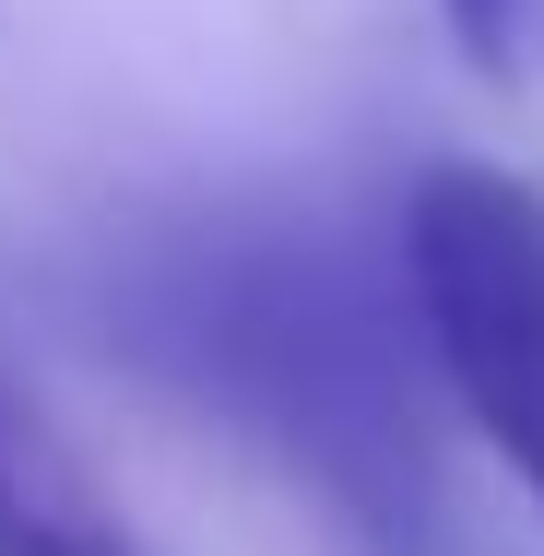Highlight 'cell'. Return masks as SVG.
<instances>
[{
  "label": "cell",
  "mask_w": 544,
  "mask_h": 556,
  "mask_svg": "<svg viewBox=\"0 0 544 556\" xmlns=\"http://www.w3.org/2000/svg\"><path fill=\"white\" fill-rule=\"evenodd\" d=\"M403 285L450 403L485 427L544 521V178L438 154L403 190Z\"/></svg>",
  "instance_id": "obj_1"
},
{
  "label": "cell",
  "mask_w": 544,
  "mask_h": 556,
  "mask_svg": "<svg viewBox=\"0 0 544 556\" xmlns=\"http://www.w3.org/2000/svg\"><path fill=\"white\" fill-rule=\"evenodd\" d=\"M0 556H142L24 391H0Z\"/></svg>",
  "instance_id": "obj_2"
},
{
  "label": "cell",
  "mask_w": 544,
  "mask_h": 556,
  "mask_svg": "<svg viewBox=\"0 0 544 556\" xmlns=\"http://www.w3.org/2000/svg\"><path fill=\"white\" fill-rule=\"evenodd\" d=\"M438 12L485 84H544V0H438Z\"/></svg>",
  "instance_id": "obj_3"
}]
</instances>
